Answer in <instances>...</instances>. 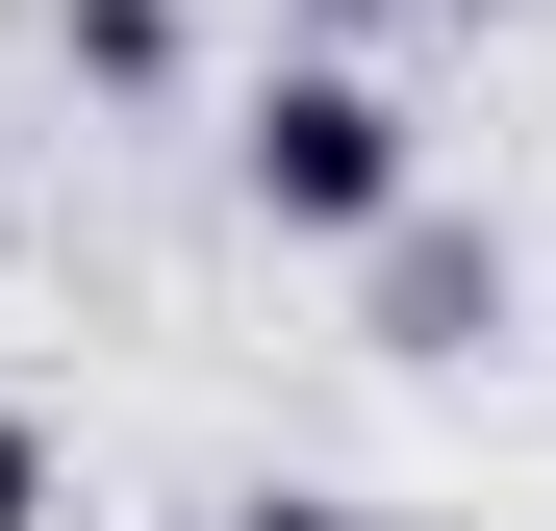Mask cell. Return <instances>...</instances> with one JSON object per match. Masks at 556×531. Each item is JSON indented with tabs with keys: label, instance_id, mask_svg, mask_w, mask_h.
<instances>
[{
	"label": "cell",
	"instance_id": "cell-1",
	"mask_svg": "<svg viewBox=\"0 0 556 531\" xmlns=\"http://www.w3.org/2000/svg\"><path fill=\"white\" fill-rule=\"evenodd\" d=\"M228 177H253V228H304V253H380L430 203V127H405V76H354V51H278L253 102H228Z\"/></svg>",
	"mask_w": 556,
	"mask_h": 531
},
{
	"label": "cell",
	"instance_id": "cell-3",
	"mask_svg": "<svg viewBox=\"0 0 556 531\" xmlns=\"http://www.w3.org/2000/svg\"><path fill=\"white\" fill-rule=\"evenodd\" d=\"M51 506H76V456H51V405H26V380H0V531H51Z\"/></svg>",
	"mask_w": 556,
	"mask_h": 531
},
{
	"label": "cell",
	"instance_id": "cell-4",
	"mask_svg": "<svg viewBox=\"0 0 556 531\" xmlns=\"http://www.w3.org/2000/svg\"><path fill=\"white\" fill-rule=\"evenodd\" d=\"M51 26L102 51V76H177V0H51Z\"/></svg>",
	"mask_w": 556,
	"mask_h": 531
},
{
	"label": "cell",
	"instance_id": "cell-2",
	"mask_svg": "<svg viewBox=\"0 0 556 531\" xmlns=\"http://www.w3.org/2000/svg\"><path fill=\"white\" fill-rule=\"evenodd\" d=\"M481 329H506V228L405 203V228H380V354H481Z\"/></svg>",
	"mask_w": 556,
	"mask_h": 531
},
{
	"label": "cell",
	"instance_id": "cell-6",
	"mask_svg": "<svg viewBox=\"0 0 556 531\" xmlns=\"http://www.w3.org/2000/svg\"><path fill=\"white\" fill-rule=\"evenodd\" d=\"M430 26H481V0H430Z\"/></svg>",
	"mask_w": 556,
	"mask_h": 531
},
{
	"label": "cell",
	"instance_id": "cell-5",
	"mask_svg": "<svg viewBox=\"0 0 556 531\" xmlns=\"http://www.w3.org/2000/svg\"><path fill=\"white\" fill-rule=\"evenodd\" d=\"M228 531H380L354 481H228Z\"/></svg>",
	"mask_w": 556,
	"mask_h": 531
}]
</instances>
